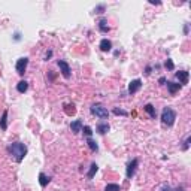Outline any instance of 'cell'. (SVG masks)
I'll return each mask as SVG.
<instances>
[{
    "instance_id": "1",
    "label": "cell",
    "mask_w": 191,
    "mask_h": 191,
    "mask_svg": "<svg viewBox=\"0 0 191 191\" xmlns=\"http://www.w3.org/2000/svg\"><path fill=\"white\" fill-rule=\"evenodd\" d=\"M7 152L12 155V158H14L17 163H21L24 160V157H26V154H27V146L21 142L11 143L7 146Z\"/></svg>"
},
{
    "instance_id": "2",
    "label": "cell",
    "mask_w": 191,
    "mask_h": 191,
    "mask_svg": "<svg viewBox=\"0 0 191 191\" xmlns=\"http://www.w3.org/2000/svg\"><path fill=\"white\" fill-rule=\"evenodd\" d=\"M175 120H176V112L172 109V108H164L163 112H161V123L167 127H172L175 124Z\"/></svg>"
},
{
    "instance_id": "3",
    "label": "cell",
    "mask_w": 191,
    "mask_h": 191,
    "mask_svg": "<svg viewBox=\"0 0 191 191\" xmlns=\"http://www.w3.org/2000/svg\"><path fill=\"white\" fill-rule=\"evenodd\" d=\"M91 114L96 115L97 118H100V120H108V116H109L108 109L103 105H100V103H96V105L91 106Z\"/></svg>"
},
{
    "instance_id": "4",
    "label": "cell",
    "mask_w": 191,
    "mask_h": 191,
    "mask_svg": "<svg viewBox=\"0 0 191 191\" xmlns=\"http://www.w3.org/2000/svg\"><path fill=\"white\" fill-rule=\"evenodd\" d=\"M27 66H28V58L27 57H21V58H18V61H17V64H15L17 73H18V75H24Z\"/></svg>"
},
{
    "instance_id": "5",
    "label": "cell",
    "mask_w": 191,
    "mask_h": 191,
    "mask_svg": "<svg viewBox=\"0 0 191 191\" xmlns=\"http://www.w3.org/2000/svg\"><path fill=\"white\" fill-rule=\"evenodd\" d=\"M137 166H139V160H137V158H133V160L127 164V178H129V179H131V178L135 176Z\"/></svg>"
},
{
    "instance_id": "6",
    "label": "cell",
    "mask_w": 191,
    "mask_h": 191,
    "mask_svg": "<svg viewBox=\"0 0 191 191\" xmlns=\"http://www.w3.org/2000/svg\"><path fill=\"white\" fill-rule=\"evenodd\" d=\"M57 64H58V67H60L61 75L64 76L66 79H69V78H70V66H69V63L64 61V60H58V61H57Z\"/></svg>"
},
{
    "instance_id": "7",
    "label": "cell",
    "mask_w": 191,
    "mask_h": 191,
    "mask_svg": "<svg viewBox=\"0 0 191 191\" xmlns=\"http://www.w3.org/2000/svg\"><path fill=\"white\" fill-rule=\"evenodd\" d=\"M175 76H176V79H179V82H181L182 85H187V84H188L190 73H188L187 70H179V72H176V73H175Z\"/></svg>"
},
{
    "instance_id": "8",
    "label": "cell",
    "mask_w": 191,
    "mask_h": 191,
    "mask_svg": "<svg viewBox=\"0 0 191 191\" xmlns=\"http://www.w3.org/2000/svg\"><path fill=\"white\" fill-rule=\"evenodd\" d=\"M140 87H142V81H140V79H135V81L130 82L129 93L130 94H135V93H137V91L140 90Z\"/></svg>"
},
{
    "instance_id": "9",
    "label": "cell",
    "mask_w": 191,
    "mask_h": 191,
    "mask_svg": "<svg viewBox=\"0 0 191 191\" xmlns=\"http://www.w3.org/2000/svg\"><path fill=\"white\" fill-rule=\"evenodd\" d=\"M143 110H145V112H146V114H148L152 120H155V118H157V110H155V108H154L151 103L145 105V106H143Z\"/></svg>"
},
{
    "instance_id": "10",
    "label": "cell",
    "mask_w": 191,
    "mask_h": 191,
    "mask_svg": "<svg viewBox=\"0 0 191 191\" xmlns=\"http://www.w3.org/2000/svg\"><path fill=\"white\" fill-rule=\"evenodd\" d=\"M82 121L81 120H75V121H72V124H70V129H72V131L75 133V135H78L79 131H82Z\"/></svg>"
},
{
    "instance_id": "11",
    "label": "cell",
    "mask_w": 191,
    "mask_h": 191,
    "mask_svg": "<svg viewBox=\"0 0 191 191\" xmlns=\"http://www.w3.org/2000/svg\"><path fill=\"white\" fill-rule=\"evenodd\" d=\"M100 49H102L103 52H108L112 49V42L108 41V39H102L100 41Z\"/></svg>"
},
{
    "instance_id": "12",
    "label": "cell",
    "mask_w": 191,
    "mask_h": 191,
    "mask_svg": "<svg viewBox=\"0 0 191 191\" xmlns=\"http://www.w3.org/2000/svg\"><path fill=\"white\" fill-rule=\"evenodd\" d=\"M166 85H167V90H169L170 94H175L176 91L181 90V84H176V82H167Z\"/></svg>"
},
{
    "instance_id": "13",
    "label": "cell",
    "mask_w": 191,
    "mask_h": 191,
    "mask_svg": "<svg viewBox=\"0 0 191 191\" xmlns=\"http://www.w3.org/2000/svg\"><path fill=\"white\" fill-rule=\"evenodd\" d=\"M109 124L108 123H99L97 124V131L100 133V135H106L108 131H109Z\"/></svg>"
},
{
    "instance_id": "14",
    "label": "cell",
    "mask_w": 191,
    "mask_h": 191,
    "mask_svg": "<svg viewBox=\"0 0 191 191\" xmlns=\"http://www.w3.org/2000/svg\"><path fill=\"white\" fill-rule=\"evenodd\" d=\"M0 129L6 130L7 129V110H3L2 118H0Z\"/></svg>"
},
{
    "instance_id": "15",
    "label": "cell",
    "mask_w": 191,
    "mask_h": 191,
    "mask_svg": "<svg viewBox=\"0 0 191 191\" xmlns=\"http://www.w3.org/2000/svg\"><path fill=\"white\" fill-rule=\"evenodd\" d=\"M49 181H51L49 176H47L45 173H39V184H41V187H47L49 184Z\"/></svg>"
},
{
    "instance_id": "16",
    "label": "cell",
    "mask_w": 191,
    "mask_h": 191,
    "mask_svg": "<svg viewBox=\"0 0 191 191\" xmlns=\"http://www.w3.org/2000/svg\"><path fill=\"white\" fill-rule=\"evenodd\" d=\"M97 170H99V166H97L96 163H93L91 166H90V170H88V173H87V178H88V179H93Z\"/></svg>"
},
{
    "instance_id": "17",
    "label": "cell",
    "mask_w": 191,
    "mask_h": 191,
    "mask_svg": "<svg viewBox=\"0 0 191 191\" xmlns=\"http://www.w3.org/2000/svg\"><path fill=\"white\" fill-rule=\"evenodd\" d=\"M17 90H18V93L22 94V93H26V91L28 90V84L26 81H20L18 82V85H17Z\"/></svg>"
},
{
    "instance_id": "18",
    "label": "cell",
    "mask_w": 191,
    "mask_h": 191,
    "mask_svg": "<svg viewBox=\"0 0 191 191\" xmlns=\"http://www.w3.org/2000/svg\"><path fill=\"white\" fill-rule=\"evenodd\" d=\"M64 112L67 114V115H73L76 112V108L73 103H67V105H64Z\"/></svg>"
},
{
    "instance_id": "19",
    "label": "cell",
    "mask_w": 191,
    "mask_h": 191,
    "mask_svg": "<svg viewBox=\"0 0 191 191\" xmlns=\"http://www.w3.org/2000/svg\"><path fill=\"white\" fill-rule=\"evenodd\" d=\"M99 30H100L102 33H108V32H109V26H108L106 20H100V21H99Z\"/></svg>"
},
{
    "instance_id": "20",
    "label": "cell",
    "mask_w": 191,
    "mask_h": 191,
    "mask_svg": "<svg viewBox=\"0 0 191 191\" xmlns=\"http://www.w3.org/2000/svg\"><path fill=\"white\" fill-rule=\"evenodd\" d=\"M87 145H88V148L91 149V152H97V151H99V145H97L93 139H90V137L87 139Z\"/></svg>"
},
{
    "instance_id": "21",
    "label": "cell",
    "mask_w": 191,
    "mask_h": 191,
    "mask_svg": "<svg viewBox=\"0 0 191 191\" xmlns=\"http://www.w3.org/2000/svg\"><path fill=\"white\" fill-rule=\"evenodd\" d=\"M105 191H121V187L118 184H108L106 188H105Z\"/></svg>"
},
{
    "instance_id": "22",
    "label": "cell",
    "mask_w": 191,
    "mask_h": 191,
    "mask_svg": "<svg viewBox=\"0 0 191 191\" xmlns=\"http://www.w3.org/2000/svg\"><path fill=\"white\" fill-rule=\"evenodd\" d=\"M164 67L167 69V70H173V69H175V64H173V61H172L170 58H167L166 63H164Z\"/></svg>"
},
{
    "instance_id": "23",
    "label": "cell",
    "mask_w": 191,
    "mask_h": 191,
    "mask_svg": "<svg viewBox=\"0 0 191 191\" xmlns=\"http://www.w3.org/2000/svg\"><path fill=\"white\" fill-rule=\"evenodd\" d=\"M82 131H84V135H85V136H88V137L93 135V130H91V127H88V125L82 127Z\"/></svg>"
},
{
    "instance_id": "24",
    "label": "cell",
    "mask_w": 191,
    "mask_h": 191,
    "mask_svg": "<svg viewBox=\"0 0 191 191\" xmlns=\"http://www.w3.org/2000/svg\"><path fill=\"white\" fill-rule=\"evenodd\" d=\"M114 114H115V115H123V116H127V115H129V114H127L125 110L118 109V108H115V109H114Z\"/></svg>"
},
{
    "instance_id": "25",
    "label": "cell",
    "mask_w": 191,
    "mask_h": 191,
    "mask_svg": "<svg viewBox=\"0 0 191 191\" xmlns=\"http://www.w3.org/2000/svg\"><path fill=\"white\" fill-rule=\"evenodd\" d=\"M190 142H191V137L188 136V137H187V140L184 142V146H182V149H184V151L188 149V146H190Z\"/></svg>"
},
{
    "instance_id": "26",
    "label": "cell",
    "mask_w": 191,
    "mask_h": 191,
    "mask_svg": "<svg viewBox=\"0 0 191 191\" xmlns=\"http://www.w3.org/2000/svg\"><path fill=\"white\" fill-rule=\"evenodd\" d=\"M103 11H105V5H99V6L96 7V12L97 14H102Z\"/></svg>"
},
{
    "instance_id": "27",
    "label": "cell",
    "mask_w": 191,
    "mask_h": 191,
    "mask_svg": "<svg viewBox=\"0 0 191 191\" xmlns=\"http://www.w3.org/2000/svg\"><path fill=\"white\" fill-rule=\"evenodd\" d=\"M158 82H160V84H161V85H164V84H166V78H160V79H158Z\"/></svg>"
},
{
    "instance_id": "28",
    "label": "cell",
    "mask_w": 191,
    "mask_h": 191,
    "mask_svg": "<svg viewBox=\"0 0 191 191\" xmlns=\"http://www.w3.org/2000/svg\"><path fill=\"white\" fill-rule=\"evenodd\" d=\"M51 55H52V51H48L47 55H45V58H47V60H48V58H51Z\"/></svg>"
},
{
    "instance_id": "29",
    "label": "cell",
    "mask_w": 191,
    "mask_h": 191,
    "mask_svg": "<svg viewBox=\"0 0 191 191\" xmlns=\"http://www.w3.org/2000/svg\"><path fill=\"white\" fill-rule=\"evenodd\" d=\"M145 73H146V75H149L151 73V66H148V67L145 69Z\"/></svg>"
},
{
    "instance_id": "30",
    "label": "cell",
    "mask_w": 191,
    "mask_h": 191,
    "mask_svg": "<svg viewBox=\"0 0 191 191\" xmlns=\"http://www.w3.org/2000/svg\"><path fill=\"white\" fill-rule=\"evenodd\" d=\"M173 191H184V187H178V188H175Z\"/></svg>"
},
{
    "instance_id": "31",
    "label": "cell",
    "mask_w": 191,
    "mask_h": 191,
    "mask_svg": "<svg viewBox=\"0 0 191 191\" xmlns=\"http://www.w3.org/2000/svg\"><path fill=\"white\" fill-rule=\"evenodd\" d=\"M149 3H151V5H160V2H154V0H151Z\"/></svg>"
}]
</instances>
